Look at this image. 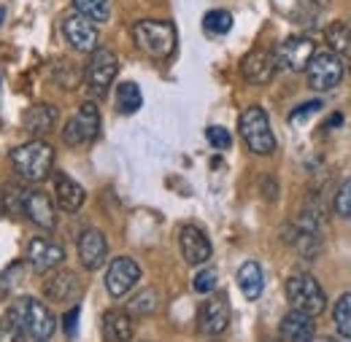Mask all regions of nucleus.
Masks as SVG:
<instances>
[{
    "label": "nucleus",
    "mask_w": 351,
    "mask_h": 342,
    "mask_svg": "<svg viewBox=\"0 0 351 342\" xmlns=\"http://www.w3.org/2000/svg\"><path fill=\"white\" fill-rule=\"evenodd\" d=\"M5 315L14 321V326H16V332H19L22 340L44 342L57 329L54 313L41 300H36V297H19V300L8 307Z\"/></svg>",
    "instance_id": "f257e3e1"
},
{
    "label": "nucleus",
    "mask_w": 351,
    "mask_h": 342,
    "mask_svg": "<svg viewBox=\"0 0 351 342\" xmlns=\"http://www.w3.org/2000/svg\"><path fill=\"white\" fill-rule=\"evenodd\" d=\"M11 165L25 181L44 183L46 178L51 175V168H54V148L41 137L30 140V143H22V146H16L11 151Z\"/></svg>",
    "instance_id": "f03ea898"
},
{
    "label": "nucleus",
    "mask_w": 351,
    "mask_h": 342,
    "mask_svg": "<svg viewBox=\"0 0 351 342\" xmlns=\"http://www.w3.org/2000/svg\"><path fill=\"white\" fill-rule=\"evenodd\" d=\"M132 41L143 54L154 60H168L176 49V27L171 22L141 19L132 25Z\"/></svg>",
    "instance_id": "7ed1b4c3"
},
{
    "label": "nucleus",
    "mask_w": 351,
    "mask_h": 342,
    "mask_svg": "<svg viewBox=\"0 0 351 342\" xmlns=\"http://www.w3.org/2000/svg\"><path fill=\"white\" fill-rule=\"evenodd\" d=\"M241 137H243V143H246V148L252 154L265 157V154L276 151V135L270 129V119H267L265 108L252 105V108L243 111V116H241Z\"/></svg>",
    "instance_id": "20e7f679"
},
{
    "label": "nucleus",
    "mask_w": 351,
    "mask_h": 342,
    "mask_svg": "<svg viewBox=\"0 0 351 342\" xmlns=\"http://www.w3.org/2000/svg\"><path fill=\"white\" fill-rule=\"evenodd\" d=\"M308 73V86L313 92H330L341 84L343 73H346V65H343V57L335 54V51H319L311 57L306 68Z\"/></svg>",
    "instance_id": "39448f33"
},
{
    "label": "nucleus",
    "mask_w": 351,
    "mask_h": 342,
    "mask_svg": "<svg viewBox=\"0 0 351 342\" xmlns=\"http://www.w3.org/2000/svg\"><path fill=\"white\" fill-rule=\"evenodd\" d=\"M287 300H289L292 307H298L303 313H311V315H322L324 307H327V297H324L319 280L306 275V272L292 275L287 280Z\"/></svg>",
    "instance_id": "423d86ee"
},
{
    "label": "nucleus",
    "mask_w": 351,
    "mask_h": 342,
    "mask_svg": "<svg viewBox=\"0 0 351 342\" xmlns=\"http://www.w3.org/2000/svg\"><path fill=\"white\" fill-rule=\"evenodd\" d=\"M100 132V111L95 103H82L79 111L73 114V119L62 129V140L68 146H84L92 143Z\"/></svg>",
    "instance_id": "0eeeda50"
},
{
    "label": "nucleus",
    "mask_w": 351,
    "mask_h": 342,
    "mask_svg": "<svg viewBox=\"0 0 351 342\" xmlns=\"http://www.w3.org/2000/svg\"><path fill=\"white\" fill-rule=\"evenodd\" d=\"M117 70H119L117 54L111 49H95L87 68H84V81L95 94H103V92H108V86L114 84Z\"/></svg>",
    "instance_id": "6e6552de"
},
{
    "label": "nucleus",
    "mask_w": 351,
    "mask_h": 342,
    "mask_svg": "<svg viewBox=\"0 0 351 342\" xmlns=\"http://www.w3.org/2000/svg\"><path fill=\"white\" fill-rule=\"evenodd\" d=\"M141 280V267L138 261H132L130 256H119L114 259L106 269V291L114 297V300H122L128 297L132 289L138 286Z\"/></svg>",
    "instance_id": "1a4fd4ad"
},
{
    "label": "nucleus",
    "mask_w": 351,
    "mask_h": 342,
    "mask_svg": "<svg viewBox=\"0 0 351 342\" xmlns=\"http://www.w3.org/2000/svg\"><path fill=\"white\" fill-rule=\"evenodd\" d=\"M273 54H276L278 70L300 73V70L308 68V62H311V57H313L316 51H313V41H311V38H306V36H292V38H287V41L281 43Z\"/></svg>",
    "instance_id": "9d476101"
},
{
    "label": "nucleus",
    "mask_w": 351,
    "mask_h": 342,
    "mask_svg": "<svg viewBox=\"0 0 351 342\" xmlns=\"http://www.w3.org/2000/svg\"><path fill=\"white\" fill-rule=\"evenodd\" d=\"M197 326L206 337H217L224 334V329L230 326V302L224 294H211L208 300L200 304L197 310Z\"/></svg>",
    "instance_id": "9b49d317"
},
{
    "label": "nucleus",
    "mask_w": 351,
    "mask_h": 342,
    "mask_svg": "<svg viewBox=\"0 0 351 342\" xmlns=\"http://www.w3.org/2000/svg\"><path fill=\"white\" fill-rule=\"evenodd\" d=\"M62 33H65V41L82 54H92L97 49V27L92 19H87L79 11H73L62 19Z\"/></svg>",
    "instance_id": "f8f14e48"
},
{
    "label": "nucleus",
    "mask_w": 351,
    "mask_h": 342,
    "mask_svg": "<svg viewBox=\"0 0 351 342\" xmlns=\"http://www.w3.org/2000/svg\"><path fill=\"white\" fill-rule=\"evenodd\" d=\"M27 261H30V269L44 275V272H51L57 269L62 261H65V251L60 243H51L46 237H33L27 243Z\"/></svg>",
    "instance_id": "ddd939ff"
},
{
    "label": "nucleus",
    "mask_w": 351,
    "mask_h": 342,
    "mask_svg": "<svg viewBox=\"0 0 351 342\" xmlns=\"http://www.w3.org/2000/svg\"><path fill=\"white\" fill-rule=\"evenodd\" d=\"M278 65H276V54L273 51H265V49H257V51H249L241 62V73L249 84L263 86L270 84L273 76H276Z\"/></svg>",
    "instance_id": "4468645a"
},
{
    "label": "nucleus",
    "mask_w": 351,
    "mask_h": 342,
    "mask_svg": "<svg viewBox=\"0 0 351 342\" xmlns=\"http://www.w3.org/2000/svg\"><path fill=\"white\" fill-rule=\"evenodd\" d=\"M178 246H181V256L186 264H206L211 259V240L206 237L203 229H197L195 224L181 226L178 232Z\"/></svg>",
    "instance_id": "2eb2a0df"
},
{
    "label": "nucleus",
    "mask_w": 351,
    "mask_h": 342,
    "mask_svg": "<svg viewBox=\"0 0 351 342\" xmlns=\"http://www.w3.org/2000/svg\"><path fill=\"white\" fill-rule=\"evenodd\" d=\"M79 259H82L84 269H92V272L106 264V259H108V243H106V235L100 229L89 226V229H84L79 235Z\"/></svg>",
    "instance_id": "dca6fc26"
},
{
    "label": "nucleus",
    "mask_w": 351,
    "mask_h": 342,
    "mask_svg": "<svg viewBox=\"0 0 351 342\" xmlns=\"http://www.w3.org/2000/svg\"><path fill=\"white\" fill-rule=\"evenodd\" d=\"M44 294L46 300L54 302V304H68V302H73L82 294V283L71 269H57V272H51L46 278Z\"/></svg>",
    "instance_id": "f3484780"
},
{
    "label": "nucleus",
    "mask_w": 351,
    "mask_h": 342,
    "mask_svg": "<svg viewBox=\"0 0 351 342\" xmlns=\"http://www.w3.org/2000/svg\"><path fill=\"white\" fill-rule=\"evenodd\" d=\"M316 334V324H313V315L303 313L298 307H292L284 318H281V326H278V337L287 342H308L313 340Z\"/></svg>",
    "instance_id": "a211bd4d"
},
{
    "label": "nucleus",
    "mask_w": 351,
    "mask_h": 342,
    "mask_svg": "<svg viewBox=\"0 0 351 342\" xmlns=\"http://www.w3.org/2000/svg\"><path fill=\"white\" fill-rule=\"evenodd\" d=\"M54 200H57L60 211H65V213H76V211L84 208V202H87V192H84V186L76 183L71 175L60 172V175H54Z\"/></svg>",
    "instance_id": "6ab92c4d"
},
{
    "label": "nucleus",
    "mask_w": 351,
    "mask_h": 342,
    "mask_svg": "<svg viewBox=\"0 0 351 342\" xmlns=\"http://www.w3.org/2000/svg\"><path fill=\"white\" fill-rule=\"evenodd\" d=\"M25 215L36 226H41V229H54V224H57L54 202H51V197L46 192H41V189L25 192Z\"/></svg>",
    "instance_id": "aec40b11"
},
{
    "label": "nucleus",
    "mask_w": 351,
    "mask_h": 342,
    "mask_svg": "<svg viewBox=\"0 0 351 342\" xmlns=\"http://www.w3.org/2000/svg\"><path fill=\"white\" fill-rule=\"evenodd\" d=\"M132 337V318L125 310H108L103 315V340L125 342Z\"/></svg>",
    "instance_id": "412c9836"
},
{
    "label": "nucleus",
    "mask_w": 351,
    "mask_h": 342,
    "mask_svg": "<svg viewBox=\"0 0 351 342\" xmlns=\"http://www.w3.org/2000/svg\"><path fill=\"white\" fill-rule=\"evenodd\" d=\"M238 286L243 291V297L249 302L260 300L263 297V289H265V275H263V267L257 261H243L241 269H238Z\"/></svg>",
    "instance_id": "4be33fe9"
},
{
    "label": "nucleus",
    "mask_w": 351,
    "mask_h": 342,
    "mask_svg": "<svg viewBox=\"0 0 351 342\" xmlns=\"http://www.w3.org/2000/svg\"><path fill=\"white\" fill-rule=\"evenodd\" d=\"M54 122H57V108L49 105V103L33 105V108L27 111V116H25V127L30 129L33 135H38V137L54 127Z\"/></svg>",
    "instance_id": "5701e85b"
},
{
    "label": "nucleus",
    "mask_w": 351,
    "mask_h": 342,
    "mask_svg": "<svg viewBox=\"0 0 351 342\" xmlns=\"http://www.w3.org/2000/svg\"><path fill=\"white\" fill-rule=\"evenodd\" d=\"M292 246L298 248V254H303L306 259H313L319 256V251H322V235H319V229H308V226L295 224Z\"/></svg>",
    "instance_id": "b1692460"
},
{
    "label": "nucleus",
    "mask_w": 351,
    "mask_h": 342,
    "mask_svg": "<svg viewBox=\"0 0 351 342\" xmlns=\"http://www.w3.org/2000/svg\"><path fill=\"white\" fill-rule=\"evenodd\" d=\"M141 105H143V94H141L138 84L122 81V84L117 86V108H119V114L130 116V114H135Z\"/></svg>",
    "instance_id": "393cba45"
},
{
    "label": "nucleus",
    "mask_w": 351,
    "mask_h": 342,
    "mask_svg": "<svg viewBox=\"0 0 351 342\" xmlns=\"http://www.w3.org/2000/svg\"><path fill=\"white\" fill-rule=\"evenodd\" d=\"M327 43H330V49L335 51V54H349L351 51V27L349 25H343V22H332L330 27H327Z\"/></svg>",
    "instance_id": "a878e982"
},
{
    "label": "nucleus",
    "mask_w": 351,
    "mask_h": 342,
    "mask_svg": "<svg viewBox=\"0 0 351 342\" xmlns=\"http://www.w3.org/2000/svg\"><path fill=\"white\" fill-rule=\"evenodd\" d=\"M73 8L92 22H106L111 16V3L108 0H73Z\"/></svg>",
    "instance_id": "bb28decb"
},
{
    "label": "nucleus",
    "mask_w": 351,
    "mask_h": 342,
    "mask_svg": "<svg viewBox=\"0 0 351 342\" xmlns=\"http://www.w3.org/2000/svg\"><path fill=\"white\" fill-rule=\"evenodd\" d=\"M22 278H25V264H22V261L8 264V267L0 272V300H5V297L22 283Z\"/></svg>",
    "instance_id": "cd10ccee"
},
{
    "label": "nucleus",
    "mask_w": 351,
    "mask_h": 342,
    "mask_svg": "<svg viewBox=\"0 0 351 342\" xmlns=\"http://www.w3.org/2000/svg\"><path fill=\"white\" fill-rule=\"evenodd\" d=\"M332 318H335V326H338L341 337L351 340V291H349V294H343L341 300L335 302Z\"/></svg>",
    "instance_id": "c85d7f7f"
},
{
    "label": "nucleus",
    "mask_w": 351,
    "mask_h": 342,
    "mask_svg": "<svg viewBox=\"0 0 351 342\" xmlns=\"http://www.w3.org/2000/svg\"><path fill=\"white\" fill-rule=\"evenodd\" d=\"M0 205L8 215H25V192L19 186H5Z\"/></svg>",
    "instance_id": "c756f323"
},
{
    "label": "nucleus",
    "mask_w": 351,
    "mask_h": 342,
    "mask_svg": "<svg viewBox=\"0 0 351 342\" xmlns=\"http://www.w3.org/2000/svg\"><path fill=\"white\" fill-rule=\"evenodd\" d=\"M203 27L208 30V33H217V36H224V33H230V27H232V14L230 11H208L206 16H203Z\"/></svg>",
    "instance_id": "7c9ffc66"
},
{
    "label": "nucleus",
    "mask_w": 351,
    "mask_h": 342,
    "mask_svg": "<svg viewBox=\"0 0 351 342\" xmlns=\"http://www.w3.org/2000/svg\"><path fill=\"white\" fill-rule=\"evenodd\" d=\"M332 208H335V213L341 215V218H351V178H346V181L338 186Z\"/></svg>",
    "instance_id": "2f4dec72"
},
{
    "label": "nucleus",
    "mask_w": 351,
    "mask_h": 342,
    "mask_svg": "<svg viewBox=\"0 0 351 342\" xmlns=\"http://www.w3.org/2000/svg\"><path fill=\"white\" fill-rule=\"evenodd\" d=\"M154 307H157V294H154V289L141 291V294L130 302V310L135 315H149V313H154Z\"/></svg>",
    "instance_id": "473e14b6"
},
{
    "label": "nucleus",
    "mask_w": 351,
    "mask_h": 342,
    "mask_svg": "<svg viewBox=\"0 0 351 342\" xmlns=\"http://www.w3.org/2000/svg\"><path fill=\"white\" fill-rule=\"evenodd\" d=\"M192 286H195V291H197V294H211V291L217 289V269H211V267L200 269V272L195 275Z\"/></svg>",
    "instance_id": "72a5a7b5"
},
{
    "label": "nucleus",
    "mask_w": 351,
    "mask_h": 342,
    "mask_svg": "<svg viewBox=\"0 0 351 342\" xmlns=\"http://www.w3.org/2000/svg\"><path fill=\"white\" fill-rule=\"evenodd\" d=\"M57 65L62 68V70H54V79L60 81L62 86H76L79 81V73H76V68L68 62V60H57Z\"/></svg>",
    "instance_id": "f704fd0d"
},
{
    "label": "nucleus",
    "mask_w": 351,
    "mask_h": 342,
    "mask_svg": "<svg viewBox=\"0 0 351 342\" xmlns=\"http://www.w3.org/2000/svg\"><path fill=\"white\" fill-rule=\"evenodd\" d=\"M79 315H82V307H71L65 315H62V332L65 337H76V329H79Z\"/></svg>",
    "instance_id": "c9c22d12"
},
{
    "label": "nucleus",
    "mask_w": 351,
    "mask_h": 342,
    "mask_svg": "<svg viewBox=\"0 0 351 342\" xmlns=\"http://www.w3.org/2000/svg\"><path fill=\"white\" fill-rule=\"evenodd\" d=\"M206 135H208V143H211L214 148H230V143H232V135L224 127H208Z\"/></svg>",
    "instance_id": "e433bc0d"
},
{
    "label": "nucleus",
    "mask_w": 351,
    "mask_h": 342,
    "mask_svg": "<svg viewBox=\"0 0 351 342\" xmlns=\"http://www.w3.org/2000/svg\"><path fill=\"white\" fill-rule=\"evenodd\" d=\"M322 108V100H311V103H303L300 108H295L292 111V116H289V122L292 124H298V122H303V119H308L313 111H319Z\"/></svg>",
    "instance_id": "4c0bfd02"
},
{
    "label": "nucleus",
    "mask_w": 351,
    "mask_h": 342,
    "mask_svg": "<svg viewBox=\"0 0 351 342\" xmlns=\"http://www.w3.org/2000/svg\"><path fill=\"white\" fill-rule=\"evenodd\" d=\"M263 189H265V197H267V200H276L278 186L273 183V178H270V175H263Z\"/></svg>",
    "instance_id": "58836bf2"
},
{
    "label": "nucleus",
    "mask_w": 351,
    "mask_h": 342,
    "mask_svg": "<svg viewBox=\"0 0 351 342\" xmlns=\"http://www.w3.org/2000/svg\"><path fill=\"white\" fill-rule=\"evenodd\" d=\"M308 5L316 8V11H324V8L330 5V0H308Z\"/></svg>",
    "instance_id": "ea45409f"
},
{
    "label": "nucleus",
    "mask_w": 351,
    "mask_h": 342,
    "mask_svg": "<svg viewBox=\"0 0 351 342\" xmlns=\"http://www.w3.org/2000/svg\"><path fill=\"white\" fill-rule=\"evenodd\" d=\"M3 19H5V8L0 5V25H3Z\"/></svg>",
    "instance_id": "a19ab883"
},
{
    "label": "nucleus",
    "mask_w": 351,
    "mask_h": 342,
    "mask_svg": "<svg viewBox=\"0 0 351 342\" xmlns=\"http://www.w3.org/2000/svg\"><path fill=\"white\" fill-rule=\"evenodd\" d=\"M349 73H351V60H349Z\"/></svg>",
    "instance_id": "79ce46f5"
},
{
    "label": "nucleus",
    "mask_w": 351,
    "mask_h": 342,
    "mask_svg": "<svg viewBox=\"0 0 351 342\" xmlns=\"http://www.w3.org/2000/svg\"><path fill=\"white\" fill-rule=\"evenodd\" d=\"M0 211H3V205H0Z\"/></svg>",
    "instance_id": "37998d69"
}]
</instances>
